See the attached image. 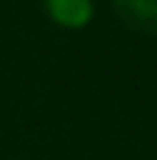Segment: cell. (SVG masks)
<instances>
[{"instance_id": "2", "label": "cell", "mask_w": 157, "mask_h": 160, "mask_svg": "<svg viewBox=\"0 0 157 160\" xmlns=\"http://www.w3.org/2000/svg\"><path fill=\"white\" fill-rule=\"evenodd\" d=\"M45 11L59 28H84L93 20L90 0H45Z\"/></svg>"}, {"instance_id": "1", "label": "cell", "mask_w": 157, "mask_h": 160, "mask_svg": "<svg viewBox=\"0 0 157 160\" xmlns=\"http://www.w3.org/2000/svg\"><path fill=\"white\" fill-rule=\"evenodd\" d=\"M112 8L126 28L157 37V0H112Z\"/></svg>"}]
</instances>
